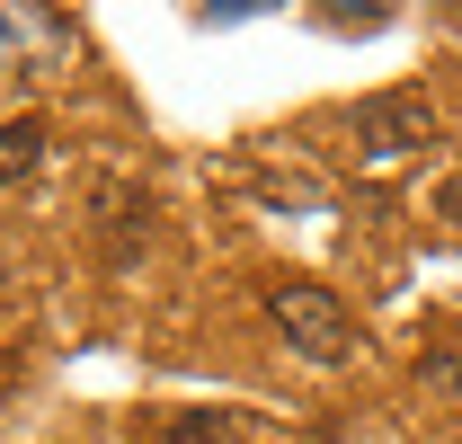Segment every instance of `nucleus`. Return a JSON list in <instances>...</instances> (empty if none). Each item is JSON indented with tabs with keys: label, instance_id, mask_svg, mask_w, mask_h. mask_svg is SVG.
I'll return each instance as SVG.
<instances>
[{
	"label": "nucleus",
	"instance_id": "f257e3e1",
	"mask_svg": "<svg viewBox=\"0 0 462 444\" xmlns=\"http://www.w3.org/2000/svg\"><path fill=\"white\" fill-rule=\"evenodd\" d=\"M267 320L285 329L293 356H311V365H346L356 356V320H346V302L329 293V284L311 276H276L267 284Z\"/></svg>",
	"mask_w": 462,
	"mask_h": 444
},
{
	"label": "nucleus",
	"instance_id": "f03ea898",
	"mask_svg": "<svg viewBox=\"0 0 462 444\" xmlns=\"http://www.w3.org/2000/svg\"><path fill=\"white\" fill-rule=\"evenodd\" d=\"M427 143H436L427 89H383V98H356V116H346V152H356V169L409 161V152H427Z\"/></svg>",
	"mask_w": 462,
	"mask_h": 444
},
{
	"label": "nucleus",
	"instance_id": "7ed1b4c3",
	"mask_svg": "<svg viewBox=\"0 0 462 444\" xmlns=\"http://www.w3.org/2000/svg\"><path fill=\"white\" fill-rule=\"evenodd\" d=\"M89 231H98V249L125 267V258L152 240V196H143V187H98V205H89Z\"/></svg>",
	"mask_w": 462,
	"mask_h": 444
},
{
	"label": "nucleus",
	"instance_id": "20e7f679",
	"mask_svg": "<svg viewBox=\"0 0 462 444\" xmlns=\"http://www.w3.org/2000/svg\"><path fill=\"white\" fill-rule=\"evenodd\" d=\"M45 169V125L36 116H9L0 125V187H18V178H36Z\"/></svg>",
	"mask_w": 462,
	"mask_h": 444
},
{
	"label": "nucleus",
	"instance_id": "39448f33",
	"mask_svg": "<svg viewBox=\"0 0 462 444\" xmlns=\"http://www.w3.org/2000/svg\"><path fill=\"white\" fill-rule=\"evenodd\" d=\"M143 444H231V418L223 409H170L143 427Z\"/></svg>",
	"mask_w": 462,
	"mask_h": 444
},
{
	"label": "nucleus",
	"instance_id": "423d86ee",
	"mask_svg": "<svg viewBox=\"0 0 462 444\" xmlns=\"http://www.w3.org/2000/svg\"><path fill=\"white\" fill-rule=\"evenodd\" d=\"M418 391L445 400V409H462V338H436V347L418 356Z\"/></svg>",
	"mask_w": 462,
	"mask_h": 444
},
{
	"label": "nucleus",
	"instance_id": "0eeeda50",
	"mask_svg": "<svg viewBox=\"0 0 462 444\" xmlns=\"http://www.w3.org/2000/svg\"><path fill=\"white\" fill-rule=\"evenodd\" d=\"M320 27H329V36H374L383 9H320Z\"/></svg>",
	"mask_w": 462,
	"mask_h": 444
},
{
	"label": "nucleus",
	"instance_id": "6e6552de",
	"mask_svg": "<svg viewBox=\"0 0 462 444\" xmlns=\"http://www.w3.org/2000/svg\"><path fill=\"white\" fill-rule=\"evenodd\" d=\"M436 222H445V231H462V178H445V187H436Z\"/></svg>",
	"mask_w": 462,
	"mask_h": 444
}]
</instances>
